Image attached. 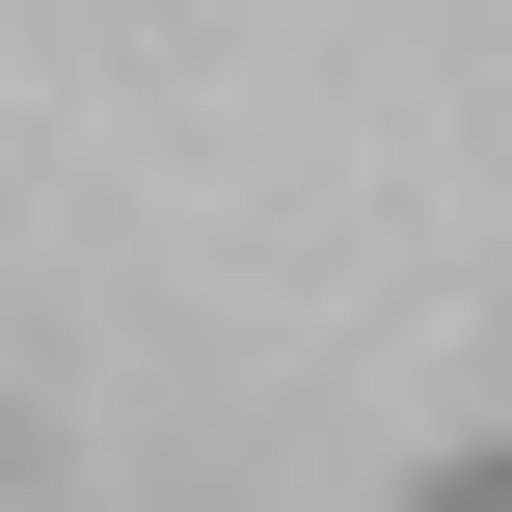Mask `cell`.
<instances>
[{"mask_svg": "<svg viewBox=\"0 0 512 512\" xmlns=\"http://www.w3.org/2000/svg\"><path fill=\"white\" fill-rule=\"evenodd\" d=\"M405 512H512V432H486V459H432V486H405Z\"/></svg>", "mask_w": 512, "mask_h": 512, "instance_id": "6da1fadb", "label": "cell"}]
</instances>
